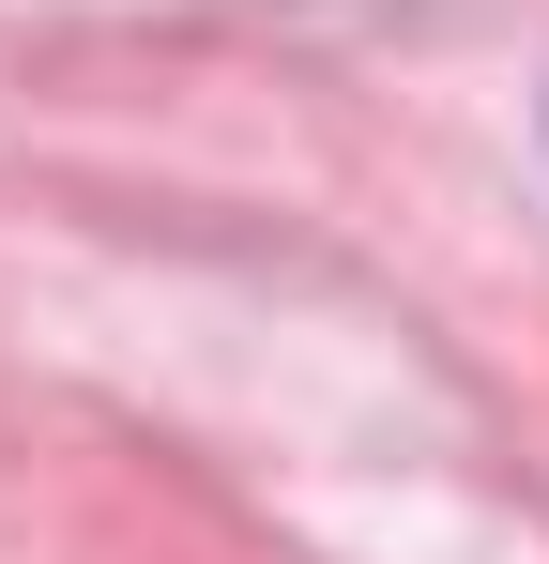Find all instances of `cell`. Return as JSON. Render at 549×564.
Instances as JSON below:
<instances>
[]
</instances>
